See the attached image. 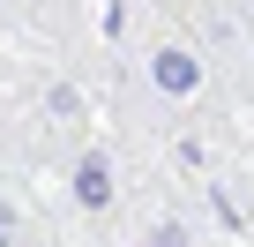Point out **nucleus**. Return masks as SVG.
<instances>
[{
	"instance_id": "f03ea898",
	"label": "nucleus",
	"mask_w": 254,
	"mask_h": 247,
	"mask_svg": "<svg viewBox=\"0 0 254 247\" xmlns=\"http://www.w3.org/2000/svg\"><path fill=\"white\" fill-rule=\"evenodd\" d=\"M23 232H30V225H23L8 202H0V247H23Z\"/></svg>"
},
{
	"instance_id": "f257e3e1",
	"label": "nucleus",
	"mask_w": 254,
	"mask_h": 247,
	"mask_svg": "<svg viewBox=\"0 0 254 247\" xmlns=\"http://www.w3.org/2000/svg\"><path fill=\"white\" fill-rule=\"evenodd\" d=\"M75 202H82V210H112V172H105V158H82V165H75Z\"/></svg>"
}]
</instances>
